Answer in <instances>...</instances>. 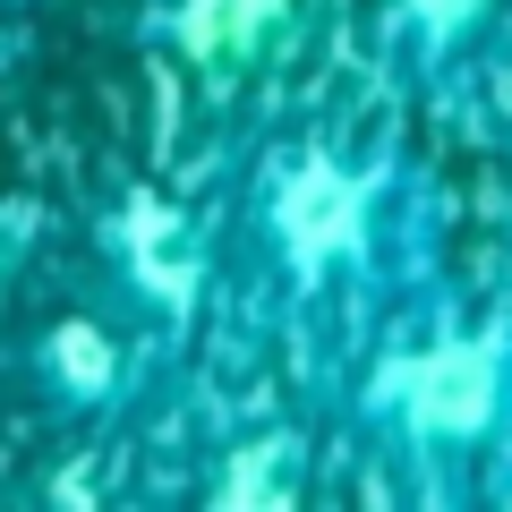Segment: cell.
Wrapping results in <instances>:
<instances>
[{
    "instance_id": "6",
    "label": "cell",
    "mask_w": 512,
    "mask_h": 512,
    "mask_svg": "<svg viewBox=\"0 0 512 512\" xmlns=\"http://www.w3.org/2000/svg\"><path fill=\"white\" fill-rule=\"evenodd\" d=\"M308 495V444L299 436H256L222 461V478L205 487V504L222 512H265V504H299Z\"/></svg>"
},
{
    "instance_id": "4",
    "label": "cell",
    "mask_w": 512,
    "mask_h": 512,
    "mask_svg": "<svg viewBox=\"0 0 512 512\" xmlns=\"http://www.w3.org/2000/svg\"><path fill=\"white\" fill-rule=\"evenodd\" d=\"M282 26H291V0H163L154 35L188 69H239L265 43H282Z\"/></svg>"
},
{
    "instance_id": "2",
    "label": "cell",
    "mask_w": 512,
    "mask_h": 512,
    "mask_svg": "<svg viewBox=\"0 0 512 512\" xmlns=\"http://www.w3.org/2000/svg\"><path fill=\"white\" fill-rule=\"evenodd\" d=\"M384 197H393V163L342 146H299L265 171V205L256 231L291 274V291H325V282H367L384 248Z\"/></svg>"
},
{
    "instance_id": "1",
    "label": "cell",
    "mask_w": 512,
    "mask_h": 512,
    "mask_svg": "<svg viewBox=\"0 0 512 512\" xmlns=\"http://www.w3.org/2000/svg\"><path fill=\"white\" fill-rule=\"evenodd\" d=\"M359 419L393 453H487L512 436V308L427 325L393 342L359 384Z\"/></svg>"
},
{
    "instance_id": "3",
    "label": "cell",
    "mask_w": 512,
    "mask_h": 512,
    "mask_svg": "<svg viewBox=\"0 0 512 512\" xmlns=\"http://www.w3.org/2000/svg\"><path fill=\"white\" fill-rule=\"evenodd\" d=\"M146 384V342L103 308H60L26 342V393L52 419H111Z\"/></svg>"
},
{
    "instance_id": "5",
    "label": "cell",
    "mask_w": 512,
    "mask_h": 512,
    "mask_svg": "<svg viewBox=\"0 0 512 512\" xmlns=\"http://www.w3.org/2000/svg\"><path fill=\"white\" fill-rule=\"evenodd\" d=\"M512 0H393V43L419 77H444L495 18H504Z\"/></svg>"
}]
</instances>
